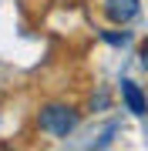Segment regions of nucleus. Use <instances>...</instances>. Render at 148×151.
I'll return each mask as SVG.
<instances>
[{
	"label": "nucleus",
	"instance_id": "3",
	"mask_svg": "<svg viewBox=\"0 0 148 151\" xmlns=\"http://www.w3.org/2000/svg\"><path fill=\"white\" fill-rule=\"evenodd\" d=\"M121 101H125V108L131 111L135 118H145L148 101H145V91H142L135 81H121Z\"/></svg>",
	"mask_w": 148,
	"mask_h": 151
},
{
	"label": "nucleus",
	"instance_id": "4",
	"mask_svg": "<svg viewBox=\"0 0 148 151\" xmlns=\"http://www.w3.org/2000/svg\"><path fill=\"white\" fill-rule=\"evenodd\" d=\"M101 37L108 40V44H115V47H125V44H131V34H128V30H121V34H118V30H104Z\"/></svg>",
	"mask_w": 148,
	"mask_h": 151
},
{
	"label": "nucleus",
	"instance_id": "1",
	"mask_svg": "<svg viewBox=\"0 0 148 151\" xmlns=\"http://www.w3.org/2000/svg\"><path fill=\"white\" fill-rule=\"evenodd\" d=\"M37 124L51 138H67V134H74L77 124H81V111L71 108V104H44V108L37 111Z\"/></svg>",
	"mask_w": 148,
	"mask_h": 151
},
{
	"label": "nucleus",
	"instance_id": "2",
	"mask_svg": "<svg viewBox=\"0 0 148 151\" xmlns=\"http://www.w3.org/2000/svg\"><path fill=\"white\" fill-rule=\"evenodd\" d=\"M101 10H104V17H108L111 24L125 27V24H131L135 17L142 14V0H104Z\"/></svg>",
	"mask_w": 148,
	"mask_h": 151
},
{
	"label": "nucleus",
	"instance_id": "5",
	"mask_svg": "<svg viewBox=\"0 0 148 151\" xmlns=\"http://www.w3.org/2000/svg\"><path fill=\"white\" fill-rule=\"evenodd\" d=\"M108 101H111V97H108V91H98V94L91 97V108H108Z\"/></svg>",
	"mask_w": 148,
	"mask_h": 151
}]
</instances>
